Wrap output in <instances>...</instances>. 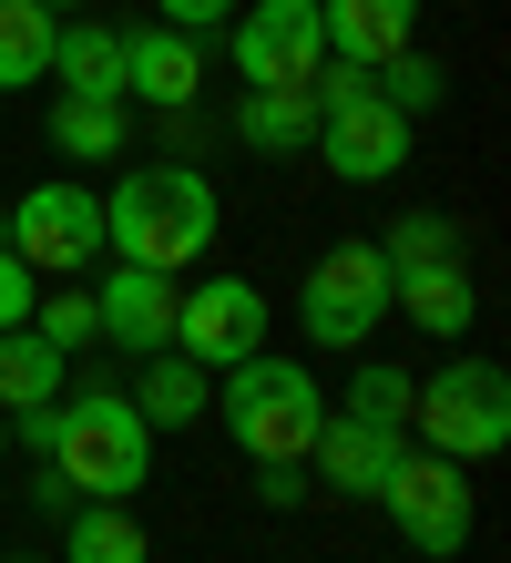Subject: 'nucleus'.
Returning <instances> with one entry per match:
<instances>
[{"label": "nucleus", "instance_id": "obj_6", "mask_svg": "<svg viewBox=\"0 0 511 563\" xmlns=\"http://www.w3.org/2000/svg\"><path fill=\"white\" fill-rule=\"evenodd\" d=\"M297 318H307L318 349H368V328L389 318V256H379V236L327 246L318 267H307V287H297Z\"/></svg>", "mask_w": 511, "mask_h": 563}, {"label": "nucleus", "instance_id": "obj_22", "mask_svg": "<svg viewBox=\"0 0 511 563\" xmlns=\"http://www.w3.org/2000/svg\"><path fill=\"white\" fill-rule=\"evenodd\" d=\"M52 144L73 154V164L123 154V103H102V92H62V103H52Z\"/></svg>", "mask_w": 511, "mask_h": 563}, {"label": "nucleus", "instance_id": "obj_19", "mask_svg": "<svg viewBox=\"0 0 511 563\" xmlns=\"http://www.w3.org/2000/svg\"><path fill=\"white\" fill-rule=\"evenodd\" d=\"M62 563H154L133 503H73V533H62Z\"/></svg>", "mask_w": 511, "mask_h": 563}, {"label": "nucleus", "instance_id": "obj_11", "mask_svg": "<svg viewBox=\"0 0 511 563\" xmlns=\"http://www.w3.org/2000/svg\"><path fill=\"white\" fill-rule=\"evenodd\" d=\"M92 328H102L123 358L175 349V277H164V267H123V256H113V277L92 287Z\"/></svg>", "mask_w": 511, "mask_h": 563}, {"label": "nucleus", "instance_id": "obj_30", "mask_svg": "<svg viewBox=\"0 0 511 563\" xmlns=\"http://www.w3.org/2000/svg\"><path fill=\"white\" fill-rule=\"evenodd\" d=\"M0 461H11V420H0Z\"/></svg>", "mask_w": 511, "mask_h": 563}, {"label": "nucleus", "instance_id": "obj_15", "mask_svg": "<svg viewBox=\"0 0 511 563\" xmlns=\"http://www.w3.org/2000/svg\"><path fill=\"white\" fill-rule=\"evenodd\" d=\"M389 308H399L409 328H430L440 349H460V328L481 318V287H470L460 256H430V267H399V277H389Z\"/></svg>", "mask_w": 511, "mask_h": 563}, {"label": "nucleus", "instance_id": "obj_24", "mask_svg": "<svg viewBox=\"0 0 511 563\" xmlns=\"http://www.w3.org/2000/svg\"><path fill=\"white\" fill-rule=\"evenodd\" d=\"M348 420H379V430H409V369L399 358H358V379H348V400H337Z\"/></svg>", "mask_w": 511, "mask_h": 563}, {"label": "nucleus", "instance_id": "obj_4", "mask_svg": "<svg viewBox=\"0 0 511 563\" xmlns=\"http://www.w3.org/2000/svg\"><path fill=\"white\" fill-rule=\"evenodd\" d=\"M409 430H420L430 451H451V461H491L511 441V379H501V358L451 349V369L409 379Z\"/></svg>", "mask_w": 511, "mask_h": 563}, {"label": "nucleus", "instance_id": "obj_8", "mask_svg": "<svg viewBox=\"0 0 511 563\" xmlns=\"http://www.w3.org/2000/svg\"><path fill=\"white\" fill-rule=\"evenodd\" d=\"M0 246H11L31 277H82L102 256V195L92 185H31L11 206V225H0Z\"/></svg>", "mask_w": 511, "mask_h": 563}, {"label": "nucleus", "instance_id": "obj_1", "mask_svg": "<svg viewBox=\"0 0 511 563\" xmlns=\"http://www.w3.org/2000/svg\"><path fill=\"white\" fill-rule=\"evenodd\" d=\"M11 441L42 451V503L73 512V503H133L154 472V430L123 389H62L52 410L11 420Z\"/></svg>", "mask_w": 511, "mask_h": 563}, {"label": "nucleus", "instance_id": "obj_3", "mask_svg": "<svg viewBox=\"0 0 511 563\" xmlns=\"http://www.w3.org/2000/svg\"><path fill=\"white\" fill-rule=\"evenodd\" d=\"M215 420H225V441L246 451V461H307L318 451V430H327V389L297 369V358L277 349H256V358H235V369H215Z\"/></svg>", "mask_w": 511, "mask_h": 563}, {"label": "nucleus", "instance_id": "obj_29", "mask_svg": "<svg viewBox=\"0 0 511 563\" xmlns=\"http://www.w3.org/2000/svg\"><path fill=\"white\" fill-rule=\"evenodd\" d=\"M21 318H31V267L0 246V328H21Z\"/></svg>", "mask_w": 511, "mask_h": 563}, {"label": "nucleus", "instance_id": "obj_17", "mask_svg": "<svg viewBox=\"0 0 511 563\" xmlns=\"http://www.w3.org/2000/svg\"><path fill=\"white\" fill-rule=\"evenodd\" d=\"M52 82L123 103V31H113V21H62V31H52Z\"/></svg>", "mask_w": 511, "mask_h": 563}, {"label": "nucleus", "instance_id": "obj_10", "mask_svg": "<svg viewBox=\"0 0 511 563\" xmlns=\"http://www.w3.org/2000/svg\"><path fill=\"white\" fill-rule=\"evenodd\" d=\"M409 144H420V123L389 113V103H379V82H368L358 103L318 113V154H327V175H337V185H389L399 164H409Z\"/></svg>", "mask_w": 511, "mask_h": 563}, {"label": "nucleus", "instance_id": "obj_5", "mask_svg": "<svg viewBox=\"0 0 511 563\" xmlns=\"http://www.w3.org/2000/svg\"><path fill=\"white\" fill-rule=\"evenodd\" d=\"M379 512L399 522L409 553L451 563L470 543V522H481V503H470V461H451V451H399L389 482H379Z\"/></svg>", "mask_w": 511, "mask_h": 563}, {"label": "nucleus", "instance_id": "obj_9", "mask_svg": "<svg viewBox=\"0 0 511 563\" xmlns=\"http://www.w3.org/2000/svg\"><path fill=\"white\" fill-rule=\"evenodd\" d=\"M175 349L195 358L204 379L235 369V358L266 349V287L256 277H204V287H175Z\"/></svg>", "mask_w": 511, "mask_h": 563}, {"label": "nucleus", "instance_id": "obj_13", "mask_svg": "<svg viewBox=\"0 0 511 563\" xmlns=\"http://www.w3.org/2000/svg\"><path fill=\"white\" fill-rule=\"evenodd\" d=\"M318 31H327V62L379 73L389 52H420V0H318Z\"/></svg>", "mask_w": 511, "mask_h": 563}, {"label": "nucleus", "instance_id": "obj_27", "mask_svg": "<svg viewBox=\"0 0 511 563\" xmlns=\"http://www.w3.org/2000/svg\"><path fill=\"white\" fill-rule=\"evenodd\" d=\"M256 503L266 512H297L307 503V461H256Z\"/></svg>", "mask_w": 511, "mask_h": 563}, {"label": "nucleus", "instance_id": "obj_14", "mask_svg": "<svg viewBox=\"0 0 511 563\" xmlns=\"http://www.w3.org/2000/svg\"><path fill=\"white\" fill-rule=\"evenodd\" d=\"M123 92H144L154 113H185L195 92H204V52H195V31H175V21L123 31Z\"/></svg>", "mask_w": 511, "mask_h": 563}, {"label": "nucleus", "instance_id": "obj_2", "mask_svg": "<svg viewBox=\"0 0 511 563\" xmlns=\"http://www.w3.org/2000/svg\"><path fill=\"white\" fill-rule=\"evenodd\" d=\"M215 185L195 175V164H133V175L102 195V246L123 256V267H164V277H185L204 267V246H215Z\"/></svg>", "mask_w": 511, "mask_h": 563}, {"label": "nucleus", "instance_id": "obj_23", "mask_svg": "<svg viewBox=\"0 0 511 563\" xmlns=\"http://www.w3.org/2000/svg\"><path fill=\"white\" fill-rule=\"evenodd\" d=\"M368 82H379V103H389V113H409V123H420V113H440V103H451V73H440V62H430V52H389V62H379V73H368Z\"/></svg>", "mask_w": 511, "mask_h": 563}, {"label": "nucleus", "instance_id": "obj_32", "mask_svg": "<svg viewBox=\"0 0 511 563\" xmlns=\"http://www.w3.org/2000/svg\"><path fill=\"white\" fill-rule=\"evenodd\" d=\"M21 563H31V553H21Z\"/></svg>", "mask_w": 511, "mask_h": 563}, {"label": "nucleus", "instance_id": "obj_26", "mask_svg": "<svg viewBox=\"0 0 511 563\" xmlns=\"http://www.w3.org/2000/svg\"><path fill=\"white\" fill-rule=\"evenodd\" d=\"M31 328H42V339H52L62 358L102 339V328H92V297H82V287H62V297H31Z\"/></svg>", "mask_w": 511, "mask_h": 563}, {"label": "nucleus", "instance_id": "obj_25", "mask_svg": "<svg viewBox=\"0 0 511 563\" xmlns=\"http://www.w3.org/2000/svg\"><path fill=\"white\" fill-rule=\"evenodd\" d=\"M379 256H389V277H399V267H430V256H460V225L420 206V216H399L389 236H379Z\"/></svg>", "mask_w": 511, "mask_h": 563}, {"label": "nucleus", "instance_id": "obj_12", "mask_svg": "<svg viewBox=\"0 0 511 563\" xmlns=\"http://www.w3.org/2000/svg\"><path fill=\"white\" fill-rule=\"evenodd\" d=\"M409 451V430H379V420H348V410H327L318 430V492H348V503H379V482H389V461Z\"/></svg>", "mask_w": 511, "mask_h": 563}, {"label": "nucleus", "instance_id": "obj_28", "mask_svg": "<svg viewBox=\"0 0 511 563\" xmlns=\"http://www.w3.org/2000/svg\"><path fill=\"white\" fill-rule=\"evenodd\" d=\"M154 21H175V31H215V21H235V0H154Z\"/></svg>", "mask_w": 511, "mask_h": 563}, {"label": "nucleus", "instance_id": "obj_7", "mask_svg": "<svg viewBox=\"0 0 511 563\" xmlns=\"http://www.w3.org/2000/svg\"><path fill=\"white\" fill-rule=\"evenodd\" d=\"M246 92H297L318 82L327 62V31H318V0H235V31H225Z\"/></svg>", "mask_w": 511, "mask_h": 563}, {"label": "nucleus", "instance_id": "obj_31", "mask_svg": "<svg viewBox=\"0 0 511 563\" xmlns=\"http://www.w3.org/2000/svg\"><path fill=\"white\" fill-rule=\"evenodd\" d=\"M42 11H73V0H42Z\"/></svg>", "mask_w": 511, "mask_h": 563}, {"label": "nucleus", "instance_id": "obj_20", "mask_svg": "<svg viewBox=\"0 0 511 563\" xmlns=\"http://www.w3.org/2000/svg\"><path fill=\"white\" fill-rule=\"evenodd\" d=\"M52 31H62V11H42V0H0V92H31L52 73Z\"/></svg>", "mask_w": 511, "mask_h": 563}, {"label": "nucleus", "instance_id": "obj_21", "mask_svg": "<svg viewBox=\"0 0 511 563\" xmlns=\"http://www.w3.org/2000/svg\"><path fill=\"white\" fill-rule=\"evenodd\" d=\"M235 134H246L256 154L318 144V103H307V82H297V92H246V103H235Z\"/></svg>", "mask_w": 511, "mask_h": 563}, {"label": "nucleus", "instance_id": "obj_18", "mask_svg": "<svg viewBox=\"0 0 511 563\" xmlns=\"http://www.w3.org/2000/svg\"><path fill=\"white\" fill-rule=\"evenodd\" d=\"M133 410H144V430H195L215 400H204V369H195L185 349H154L144 379H133Z\"/></svg>", "mask_w": 511, "mask_h": 563}, {"label": "nucleus", "instance_id": "obj_16", "mask_svg": "<svg viewBox=\"0 0 511 563\" xmlns=\"http://www.w3.org/2000/svg\"><path fill=\"white\" fill-rule=\"evenodd\" d=\"M62 389H73V358H62L42 328H0V420H31V410H52Z\"/></svg>", "mask_w": 511, "mask_h": 563}]
</instances>
